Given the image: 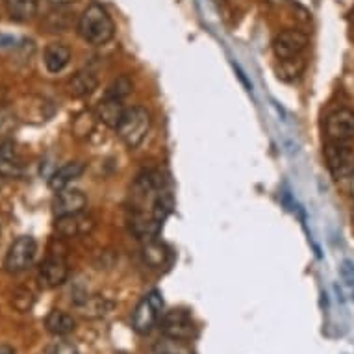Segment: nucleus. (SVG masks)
I'll use <instances>...</instances> for the list:
<instances>
[{"instance_id":"20","label":"nucleus","mask_w":354,"mask_h":354,"mask_svg":"<svg viewBox=\"0 0 354 354\" xmlns=\"http://www.w3.org/2000/svg\"><path fill=\"white\" fill-rule=\"evenodd\" d=\"M280 64L277 67V75H279L280 80L284 82H295L299 80L304 71H306V56L301 54V56H295V58H288V59H279Z\"/></svg>"},{"instance_id":"19","label":"nucleus","mask_w":354,"mask_h":354,"mask_svg":"<svg viewBox=\"0 0 354 354\" xmlns=\"http://www.w3.org/2000/svg\"><path fill=\"white\" fill-rule=\"evenodd\" d=\"M111 304L108 299L100 295H86L82 297L80 301H76V308L80 310L82 315L86 317H102L111 310Z\"/></svg>"},{"instance_id":"16","label":"nucleus","mask_w":354,"mask_h":354,"mask_svg":"<svg viewBox=\"0 0 354 354\" xmlns=\"http://www.w3.org/2000/svg\"><path fill=\"white\" fill-rule=\"evenodd\" d=\"M45 67L48 73H59L64 71L71 62V48L64 43H50L45 48V56H43Z\"/></svg>"},{"instance_id":"13","label":"nucleus","mask_w":354,"mask_h":354,"mask_svg":"<svg viewBox=\"0 0 354 354\" xmlns=\"http://www.w3.org/2000/svg\"><path fill=\"white\" fill-rule=\"evenodd\" d=\"M141 254L147 266L152 269H165L171 263V250L167 249V245H163L156 238L143 241Z\"/></svg>"},{"instance_id":"26","label":"nucleus","mask_w":354,"mask_h":354,"mask_svg":"<svg viewBox=\"0 0 354 354\" xmlns=\"http://www.w3.org/2000/svg\"><path fill=\"white\" fill-rule=\"evenodd\" d=\"M17 115L15 111L6 104H0V136L12 134L13 130L17 128Z\"/></svg>"},{"instance_id":"9","label":"nucleus","mask_w":354,"mask_h":354,"mask_svg":"<svg viewBox=\"0 0 354 354\" xmlns=\"http://www.w3.org/2000/svg\"><path fill=\"white\" fill-rule=\"evenodd\" d=\"M69 279V266L65 261L64 254H50L47 256L39 268V282L43 288L54 290L58 286H64Z\"/></svg>"},{"instance_id":"10","label":"nucleus","mask_w":354,"mask_h":354,"mask_svg":"<svg viewBox=\"0 0 354 354\" xmlns=\"http://www.w3.org/2000/svg\"><path fill=\"white\" fill-rule=\"evenodd\" d=\"M54 228L62 238H80V236H87V234L93 232L95 217L86 214V212L64 215V217H56Z\"/></svg>"},{"instance_id":"21","label":"nucleus","mask_w":354,"mask_h":354,"mask_svg":"<svg viewBox=\"0 0 354 354\" xmlns=\"http://www.w3.org/2000/svg\"><path fill=\"white\" fill-rule=\"evenodd\" d=\"M10 17L17 23H26L37 13V0H4Z\"/></svg>"},{"instance_id":"25","label":"nucleus","mask_w":354,"mask_h":354,"mask_svg":"<svg viewBox=\"0 0 354 354\" xmlns=\"http://www.w3.org/2000/svg\"><path fill=\"white\" fill-rule=\"evenodd\" d=\"M132 91V82L128 76H119L117 80H113L106 89L104 97H110V99H119L122 100L124 97H128Z\"/></svg>"},{"instance_id":"17","label":"nucleus","mask_w":354,"mask_h":354,"mask_svg":"<svg viewBox=\"0 0 354 354\" xmlns=\"http://www.w3.org/2000/svg\"><path fill=\"white\" fill-rule=\"evenodd\" d=\"M45 326L53 336L65 337L75 332L76 321L73 319V315L64 312V310H53L45 319Z\"/></svg>"},{"instance_id":"12","label":"nucleus","mask_w":354,"mask_h":354,"mask_svg":"<svg viewBox=\"0 0 354 354\" xmlns=\"http://www.w3.org/2000/svg\"><path fill=\"white\" fill-rule=\"evenodd\" d=\"M87 206L86 195L80 189H73V187H65L59 189L56 198H54L53 209L56 217H64V215H73L84 212Z\"/></svg>"},{"instance_id":"23","label":"nucleus","mask_w":354,"mask_h":354,"mask_svg":"<svg viewBox=\"0 0 354 354\" xmlns=\"http://www.w3.org/2000/svg\"><path fill=\"white\" fill-rule=\"evenodd\" d=\"M97 122H99V119L95 115V111H82L80 115H76V119L73 121V134L78 140H87L93 134Z\"/></svg>"},{"instance_id":"32","label":"nucleus","mask_w":354,"mask_h":354,"mask_svg":"<svg viewBox=\"0 0 354 354\" xmlns=\"http://www.w3.org/2000/svg\"><path fill=\"white\" fill-rule=\"evenodd\" d=\"M348 180H351V193H353V197H354V174L348 178Z\"/></svg>"},{"instance_id":"14","label":"nucleus","mask_w":354,"mask_h":354,"mask_svg":"<svg viewBox=\"0 0 354 354\" xmlns=\"http://www.w3.org/2000/svg\"><path fill=\"white\" fill-rule=\"evenodd\" d=\"M86 171V165L82 162H69L62 165L59 169H56L50 176V180H48V186L54 192H59V189H65V187H69V184H73L75 180H78L82 174Z\"/></svg>"},{"instance_id":"28","label":"nucleus","mask_w":354,"mask_h":354,"mask_svg":"<svg viewBox=\"0 0 354 354\" xmlns=\"http://www.w3.org/2000/svg\"><path fill=\"white\" fill-rule=\"evenodd\" d=\"M47 354H78V348L69 342H56L47 348Z\"/></svg>"},{"instance_id":"34","label":"nucleus","mask_w":354,"mask_h":354,"mask_svg":"<svg viewBox=\"0 0 354 354\" xmlns=\"http://www.w3.org/2000/svg\"><path fill=\"white\" fill-rule=\"evenodd\" d=\"M353 219H354V214H353Z\"/></svg>"},{"instance_id":"5","label":"nucleus","mask_w":354,"mask_h":354,"mask_svg":"<svg viewBox=\"0 0 354 354\" xmlns=\"http://www.w3.org/2000/svg\"><path fill=\"white\" fill-rule=\"evenodd\" d=\"M35 252H37L35 239L32 236H21L8 249L6 258H4V269L12 274L23 273L34 263Z\"/></svg>"},{"instance_id":"2","label":"nucleus","mask_w":354,"mask_h":354,"mask_svg":"<svg viewBox=\"0 0 354 354\" xmlns=\"http://www.w3.org/2000/svg\"><path fill=\"white\" fill-rule=\"evenodd\" d=\"M115 130L119 140L128 149H138L145 141L147 134L151 130V113L141 106H134V108L124 111V115H122Z\"/></svg>"},{"instance_id":"1","label":"nucleus","mask_w":354,"mask_h":354,"mask_svg":"<svg viewBox=\"0 0 354 354\" xmlns=\"http://www.w3.org/2000/svg\"><path fill=\"white\" fill-rule=\"evenodd\" d=\"M78 34L89 45L100 47L113 37L115 24L111 21L110 13L106 12L100 4H89L78 21Z\"/></svg>"},{"instance_id":"22","label":"nucleus","mask_w":354,"mask_h":354,"mask_svg":"<svg viewBox=\"0 0 354 354\" xmlns=\"http://www.w3.org/2000/svg\"><path fill=\"white\" fill-rule=\"evenodd\" d=\"M154 354H195L186 339L163 336L154 343Z\"/></svg>"},{"instance_id":"15","label":"nucleus","mask_w":354,"mask_h":354,"mask_svg":"<svg viewBox=\"0 0 354 354\" xmlns=\"http://www.w3.org/2000/svg\"><path fill=\"white\" fill-rule=\"evenodd\" d=\"M124 108H122V100L119 99H110V97H104L100 100L97 110H95V115L99 119V122H104L106 127L117 128L119 122H121L122 115H124Z\"/></svg>"},{"instance_id":"3","label":"nucleus","mask_w":354,"mask_h":354,"mask_svg":"<svg viewBox=\"0 0 354 354\" xmlns=\"http://www.w3.org/2000/svg\"><path fill=\"white\" fill-rule=\"evenodd\" d=\"M163 299L158 291H151L138 302L134 314H132V328L138 334L145 336L156 326V323L162 317Z\"/></svg>"},{"instance_id":"30","label":"nucleus","mask_w":354,"mask_h":354,"mask_svg":"<svg viewBox=\"0 0 354 354\" xmlns=\"http://www.w3.org/2000/svg\"><path fill=\"white\" fill-rule=\"evenodd\" d=\"M48 2H50L53 6L62 8V6H69V4H73V2H76V0H48Z\"/></svg>"},{"instance_id":"29","label":"nucleus","mask_w":354,"mask_h":354,"mask_svg":"<svg viewBox=\"0 0 354 354\" xmlns=\"http://www.w3.org/2000/svg\"><path fill=\"white\" fill-rule=\"evenodd\" d=\"M339 274H342L343 282L347 286H354V261L343 260L339 266Z\"/></svg>"},{"instance_id":"27","label":"nucleus","mask_w":354,"mask_h":354,"mask_svg":"<svg viewBox=\"0 0 354 354\" xmlns=\"http://www.w3.org/2000/svg\"><path fill=\"white\" fill-rule=\"evenodd\" d=\"M71 13H50L48 15V28L50 32H64L69 26Z\"/></svg>"},{"instance_id":"31","label":"nucleus","mask_w":354,"mask_h":354,"mask_svg":"<svg viewBox=\"0 0 354 354\" xmlns=\"http://www.w3.org/2000/svg\"><path fill=\"white\" fill-rule=\"evenodd\" d=\"M0 354H15V351L10 345H0Z\"/></svg>"},{"instance_id":"18","label":"nucleus","mask_w":354,"mask_h":354,"mask_svg":"<svg viewBox=\"0 0 354 354\" xmlns=\"http://www.w3.org/2000/svg\"><path fill=\"white\" fill-rule=\"evenodd\" d=\"M97 86H99V78L91 71H80V73H76L69 80V84H67L69 93L73 97H76V99L91 95L97 89Z\"/></svg>"},{"instance_id":"8","label":"nucleus","mask_w":354,"mask_h":354,"mask_svg":"<svg viewBox=\"0 0 354 354\" xmlns=\"http://www.w3.org/2000/svg\"><path fill=\"white\" fill-rule=\"evenodd\" d=\"M325 132L328 141L348 143L354 138V111L348 108H339L326 117Z\"/></svg>"},{"instance_id":"6","label":"nucleus","mask_w":354,"mask_h":354,"mask_svg":"<svg viewBox=\"0 0 354 354\" xmlns=\"http://www.w3.org/2000/svg\"><path fill=\"white\" fill-rule=\"evenodd\" d=\"M163 336L176 337V339H192L197 334V325L187 310H169L160 321Z\"/></svg>"},{"instance_id":"33","label":"nucleus","mask_w":354,"mask_h":354,"mask_svg":"<svg viewBox=\"0 0 354 354\" xmlns=\"http://www.w3.org/2000/svg\"><path fill=\"white\" fill-rule=\"evenodd\" d=\"M351 21L354 23V8H353V12H351Z\"/></svg>"},{"instance_id":"7","label":"nucleus","mask_w":354,"mask_h":354,"mask_svg":"<svg viewBox=\"0 0 354 354\" xmlns=\"http://www.w3.org/2000/svg\"><path fill=\"white\" fill-rule=\"evenodd\" d=\"M308 43H310V37H308L306 32L288 28L274 35L273 53L279 59L295 58V56L304 54V50L308 48Z\"/></svg>"},{"instance_id":"4","label":"nucleus","mask_w":354,"mask_h":354,"mask_svg":"<svg viewBox=\"0 0 354 354\" xmlns=\"http://www.w3.org/2000/svg\"><path fill=\"white\" fill-rule=\"evenodd\" d=\"M325 160L336 180H348L354 174V151L348 143L328 141L325 145Z\"/></svg>"},{"instance_id":"24","label":"nucleus","mask_w":354,"mask_h":354,"mask_svg":"<svg viewBox=\"0 0 354 354\" xmlns=\"http://www.w3.org/2000/svg\"><path fill=\"white\" fill-rule=\"evenodd\" d=\"M34 302H35L34 291L28 290V288H19V290L13 291L12 304H13V308L17 310V312H21V314H26V312H30V310H32V306H34Z\"/></svg>"},{"instance_id":"11","label":"nucleus","mask_w":354,"mask_h":354,"mask_svg":"<svg viewBox=\"0 0 354 354\" xmlns=\"http://www.w3.org/2000/svg\"><path fill=\"white\" fill-rule=\"evenodd\" d=\"M24 173L23 158L19 154L17 143L4 140L0 143V178H19Z\"/></svg>"}]
</instances>
